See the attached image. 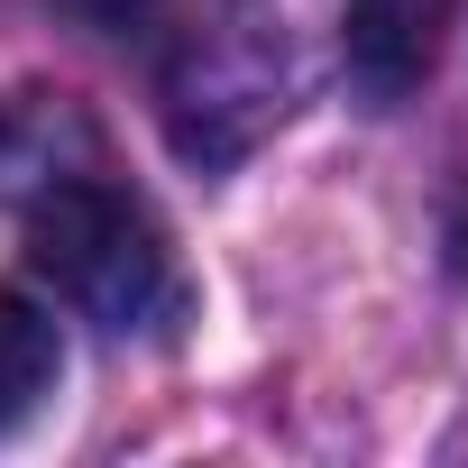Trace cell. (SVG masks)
Instances as JSON below:
<instances>
[{
  "label": "cell",
  "mask_w": 468,
  "mask_h": 468,
  "mask_svg": "<svg viewBox=\"0 0 468 468\" xmlns=\"http://www.w3.org/2000/svg\"><path fill=\"white\" fill-rule=\"evenodd\" d=\"M459 0H340V65L367 111H395L431 83Z\"/></svg>",
  "instance_id": "cell-3"
},
{
  "label": "cell",
  "mask_w": 468,
  "mask_h": 468,
  "mask_svg": "<svg viewBox=\"0 0 468 468\" xmlns=\"http://www.w3.org/2000/svg\"><path fill=\"white\" fill-rule=\"evenodd\" d=\"M285 111V19L267 0H211L165 37V129L193 165H229Z\"/></svg>",
  "instance_id": "cell-2"
},
{
  "label": "cell",
  "mask_w": 468,
  "mask_h": 468,
  "mask_svg": "<svg viewBox=\"0 0 468 468\" xmlns=\"http://www.w3.org/2000/svg\"><path fill=\"white\" fill-rule=\"evenodd\" d=\"M56 10L83 37H111V47H156L175 28V0H56Z\"/></svg>",
  "instance_id": "cell-5"
},
{
  "label": "cell",
  "mask_w": 468,
  "mask_h": 468,
  "mask_svg": "<svg viewBox=\"0 0 468 468\" xmlns=\"http://www.w3.org/2000/svg\"><path fill=\"white\" fill-rule=\"evenodd\" d=\"M0 193H10L28 258L120 340H165L193 313V285L175 267L165 220L129 193L111 165L101 129L65 92H19V111L0 120Z\"/></svg>",
  "instance_id": "cell-1"
},
{
  "label": "cell",
  "mask_w": 468,
  "mask_h": 468,
  "mask_svg": "<svg viewBox=\"0 0 468 468\" xmlns=\"http://www.w3.org/2000/svg\"><path fill=\"white\" fill-rule=\"evenodd\" d=\"M56 377H65V340H56V322H47L28 294H0V441L28 431V422L47 413Z\"/></svg>",
  "instance_id": "cell-4"
}]
</instances>
